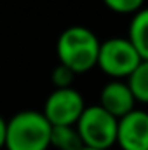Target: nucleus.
I'll return each instance as SVG.
<instances>
[{"label": "nucleus", "mask_w": 148, "mask_h": 150, "mask_svg": "<svg viewBox=\"0 0 148 150\" xmlns=\"http://www.w3.org/2000/svg\"><path fill=\"white\" fill-rule=\"evenodd\" d=\"M75 80V74L65 65H56L52 74H51V82L54 86V89H66V87H72Z\"/></svg>", "instance_id": "12"}, {"label": "nucleus", "mask_w": 148, "mask_h": 150, "mask_svg": "<svg viewBox=\"0 0 148 150\" xmlns=\"http://www.w3.org/2000/svg\"><path fill=\"white\" fill-rule=\"evenodd\" d=\"M141 61L127 37H113L99 44L96 67L111 80H125Z\"/></svg>", "instance_id": "4"}, {"label": "nucleus", "mask_w": 148, "mask_h": 150, "mask_svg": "<svg viewBox=\"0 0 148 150\" xmlns=\"http://www.w3.org/2000/svg\"><path fill=\"white\" fill-rule=\"evenodd\" d=\"M99 40L85 26H70L61 32L56 42V54L61 65L68 67L75 75L85 74L98 63Z\"/></svg>", "instance_id": "1"}, {"label": "nucleus", "mask_w": 148, "mask_h": 150, "mask_svg": "<svg viewBox=\"0 0 148 150\" xmlns=\"http://www.w3.org/2000/svg\"><path fill=\"white\" fill-rule=\"evenodd\" d=\"M84 110H85V101L82 94L73 87H66V89H54L47 96L42 113L52 127H59V126H75Z\"/></svg>", "instance_id": "5"}, {"label": "nucleus", "mask_w": 148, "mask_h": 150, "mask_svg": "<svg viewBox=\"0 0 148 150\" xmlns=\"http://www.w3.org/2000/svg\"><path fill=\"white\" fill-rule=\"evenodd\" d=\"M98 105L118 120L134 110L136 100L125 80H110L103 86Z\"/></svg>", "instance_id": "7"}, {"label": "nucleus", "mask_w": 148, "mask_h": 150, "mask_svg": "<svg viewBox=\"0 0 148 150\" xmlns=\"http://www.w3.org/2000/svg\"><path fill=\"white\" fill-rule=\"evenodd\" d=\"M117 126L118 120L108 112H105L99 105L85 107V110L75 124L84 147L99 150H110L115 145Z\"/></svg>", "instance_id": "3"}, {"label": "nucleus", "mask_w": 148, "mask_h": 150, "mask_svg": "<svg viewBox=\"0 0 148 150\" xmlns=\"http://www.w3.org/2000/svg\"><path fill=\"white\" fill-rule=\"evenodd\" d=\"M115 145L120 150H148V112L134 108L118 119Z\"/></svg>", "instance_id": "6"}, {"label": "nucleus", "mask_w": 148, "mask_h": 150, "mask_svg": "<svg viewBox=\"0 0 148 150\" xmlns=\"http://www.w3.org/2000/svg\"><path fill=\"white\" fill-rule=\"evenodd\" d=\"M52 126L42 112L23 110L14 113L5 127V150H49Z\"/></svg>", "instance_id": "2"}, {"label": "nucleus", "mask_w": 148, "mask_h": 150, "mask_svg": "<svg viewBox=\"0 0 148 150\" xmlns=\"http://www.w3.org/2000/svg\"><path fill=\"white\" fill-rule=\"evenodd\" d=\"M80 150H99V149H91V147H82Z\"/></svg>", "instance_id": "14"}, {"label": "nucleus", "mask_w": 148, "mask_h": 150, "mask_svg": "<svg viewBox=\"0 0 148 150\" xmlns=\"http://www.w3.org/2000/svg\"><path fill=\"white\" fill-rule=\"evenodd\" d=\"M5 127H7V120L0 115V150L4 149V143H5Z\"/></svg>", "instance_id": "13"}, {"label": "nucleus", "mask_w": 148, "mask_h": 150, "mask_svg": "<svg viewBox=\"0 0 148 150\" xmlns=\"http://www.w3.org/2000/svg\"><path fill=\"white\" fill-rule=\"evenodd\" d=\"M103 4L117 14H136L143 9L145 0H103Z\"/></svg>", "instance_id": "11"}, {"label": "nucleus", "mask_w": 148, "mask_h": 150, "mask_svg": "<svg viewBox=\"0 0 148 150\" xmlns=\"http://www.w3.org/2000/svg\"><path fill=\"white\" fill-rule=\"evenodd\" d=\"M51 147L58 150H80L84 143L75 126H59L51 131Z\"/></svg>", "instance_id": "9"}, {"label": "nucleus", "mask_w": 148, "mask_h": 150, "mask_svg": "<svg viewBox=\"0 0 148 150\" xmlns=\"http://www.w3.org/2000/svg\"><path fill=\"white\" fill-rule=\"evenodd\" d=\"M127 40L132 44L140 58L143 61H148V7H143L141 11L132 14Z\"/></svg>", "instance_id": "8"}, {"label": "nucleus", "mask_w": 148, "mask_h": 150, "mask_svg": "<svg viewBox=\"0 0 148 150\" xmlns=\"http://www.w3.org/2000/svg\"><path fill=\"white\" fill-rule=\"evenodd\" d=\"M132 96L140 103H148V61H141L125 79Z\"/></svg>", "instance_id": "10"}]
</instances>
